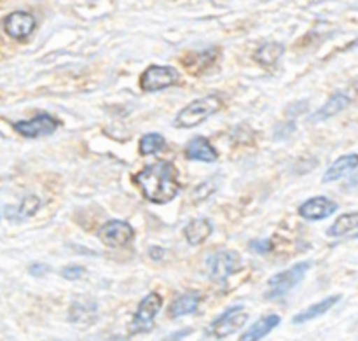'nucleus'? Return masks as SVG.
<instances>
[{"label":"nucleus","mask_w":358,"mask_h":341,"mask_svg":"<svg viewBox=\"0 0 358 341\" xmlns=\"http://www.w3.org/2000/svg\"><path fill=\"white\" fill-rule=\"evenodd\" d=\"M199 303H201V294L199 293H185L178 296L177 300L171 303L170 307V317L171 319H180L185 315L196 314Z\"/></svg>","instance_id":"14"},{"label":"nucleus","mask_w":358,"mask_h":341,"mask_svg":"<svg viewBox=\"0 0 358 341\" xmlns=\"http://www.w3.org/2000/svg\"><path fill=\"white\" fill-rule=\"evenodd\" d=\"M3 28H6L9 37L21 41V39H27L34 32L35 18L30 13H24V11H16V13L9 14L6 18Z\"/></svg>","instance_id":"10"},{"label":"nucleus","mask_w":358,"mask_h":341,"mask_svg":"<svg viewBox=\"0 0 358 341\" xmlns=\"http://www.w3.org/2000/svg\"><path fill=\"white\" fill-rule=\"evenodd\" d=\"M59 123L49 114H38L28 121L14 123V130L27 139H38V137L51 135L56 132Z\"/></svg>","instance_id":"8"},{"label":"nucleus","mask_w":358,"mask_h":341,"mask_svg":"<svg viewBox=\"0 0 358 341\" xmlns=\"http://www.w3.org/2000/svg\"><path fill=\"white\" fill-rule=\"evenodd\" d=\"M96 307L93 303H73L70 308V321L72 322H87L94 317Z\"/></svg>","instance_id":"23"},{"label":"nucleus","mask_w":358,"mask_h":341,"mask_svg":"<svg viewBox=\"0 0 358 341\" xmlns=\"http://www.w3.org/2000/svg\"><path fill=\"white\" fill-rule=\"evenodd\" d=\"M189 333H191V329H182V331L175 333V335H171L170 338H168V340H164V341H178V340H180V338H184V336H187Z\"/></svg>","instance_id":"29"},{"label":"nucleus","mask_w":358,"mask_h":341,"mask_svg":"<svg viewBox=\"0 0 358 341\" xmlns=\"http://www.w3.org/2000/svg\"><path fill=\"white\" fill-rule=\"evenodd\" d=\"M250 251L255 252V254H268V252L273 251V247H275V244H273L271 240H254L250 242Z\"/></svg>","instance_id":"26"},{"label":"nucleus","mask_w":358,"mask_h":341,"mask_svg":"<svg viewBox=\"0 0 358 341\" xmlns=\"http://www.w3.org/2000/svg\"><path fill=\"white\" fill-rule=\"evenodd\" d=\"M161 308H163V298L157 293L147 294L138 303V308H136L135 317H133L131 333L138 335V333L150 331Z\"/></svg>","instance_id":"5"},{"label":"nucleus","mask_w":358,"mask_h":341,"mask_svg":"<svg viewBox=\"0 0 358 341\" xmlns=\"http://www.w3.org/2000/svg\"><path fill=\"white\" fill-rule=\"evenodd\" d=\"M241 266V259L236 252L220 251L217 254H212L206 259V270L208 277L213 282L224 284L233 273H236Z\"/></svg>","instance_id":"4"},{"label":"nucleus","mask_w":358,"mask_h":341,"mask_svg":"<svg viewBox=\"0 0 358 341\" xmlns=\"http://www.w3.org/2000/svg\"><path fill=\"white\" fill-rule=\"evenodd\" d=\"M178 72L173 67H157L152 65L143 72L140 79V86L143 91H161L164 88H170L177 84Z\"/></svg>","instance_id":"7"},{"label":"nucleus","mask_w":358,"mask_h":341,"mask_svg":"<svg viewBox=\"0 0 358 341\" xmlns=\"http://www.w3.org/2000/svg\"><path fill=\"white\" fill-rule=\"evenodd\" d=\"M220 105H222V100L217 95H208V97L198 98V100H194L192 104H189L187 107L178 112L173 125L177 128H194V126H199L201 123H205L210 116L215 114L220 109Z\"/></svg>","instance_id":"2"},{"label":"nucleus","mask_w":358,"mask_h":341,"mask_svg":"<svg viewBox=\"0 0 358 341\" xmlns=\"http://www.w3.org/2000/svg\"><path fill=\"white\" fill-rule=\"evenodd\" d=\"M196 56H198V62H184V65L187 67L191 72L201 74L203 70H206L210 65H213V62H215L217 58V49H208L206 53L203 51Z\"/></svg>","instance_id":"22"},{"label":"nucleus","mask_w":358,"mask_h":341,"mask_svg":"<svg viewBox=\"0 0 358 341\" xmlns=\"http://www.w3.org/2000/svg\"><path fill=\"white\" fill-rule=\"evenodd\" d=\"M338 210V203L332 202V200L325 198V196H317V198H311L308 202H304L299 207L301 217L308 221H322L327 219L329 216Z\"/></svg>","instance_id":"11"},{"label":"nucleus","mask_w":358,"mask_h":341,"mask_svg":"<svg viewBox=\"0 0 358 341\" xmlns=\"http://www.w3.org/2000/svg\"><path fill=\"white\" fill-rule=\"evenodd\" d=\"M283 55V46L278 44V42H268V44L261 46L255 53V60H257L261 65L271 67L282 58Z\"/></svg>","instance_id":"18"},{"label":"nucleus","mask_w":358,"mask_h":341,"mask_svg":"<svg viewBox=\"0 0 358 341\" xmlns=\"http://www.w3.org/2000/svg\"><path fill=\"white\" fill-rule=\"evenodd\" d=\"M247 321H248L247 310H245L241 305H238V307H233L229 308V310L224 312L219 319H215V321L212 322V326H210L208 333L219 340L227 338V336L240 331V329L247 324Z\"/></svg>","instance_id":"6"},{"label":"nucleus","mask_w":358,"mask_h":341,"mask_svg":"<svg viewBox=\"0 0 358 341\" xmlns=\"http://www.w3.org/2000/svg\"><path fill=\"white\" fill-rule=\"evenodd\" d=\"M358 224V216L355 212L346 214V216H341L329 230V235L331 237H346V235H353L357 231Z\"/></svg>","instance_id":"20"},{"label":"nucleus","mask_w":358,"mask_h":341,"mask_svg":"<svg viewBox=\"0 0 358 341\" xmlns=\"http://www.w3.org/2000/svg\"><path fill=\"white\" fill-rule=\"evenodd\" d=\"M135 184L152 203H170L180 191L177 168L170 161H157L135 175Z\"/></svg>","instance_id":"1"},{"label":"nucleus","mask_w":358,"mask_h":341,"mask_svg":"<svg viewBox=\"0 0 358 341\" xmlns=\"http://www.w3.org/2000/svg\"><path fill=\"white\" fill-rule=\"evenodd\" d=\"M280 322H282L280 315H275V314L264 315V317H261L259 321H255L254 324H252L250 328L241 335L240 341H261L262 338H266V336H268L269 333L280 324Z\"/></svg>","instance_id":"12"},{"label":"nucleus","mask_w":358,"mask_h":341,"mask_svg":"<svg viewBox=\"0 0 358 341\" xmlns=\"http://www.w3.org/2000/svg\"><path fill=\"white\" fill-rule=\"evenodd\" d=\"M358 167V158L357 154H350V156H343L339 160H336L334 163L329 167V170L325 172L324 182H334L343 179L345 175L352 174L353 170H357Z\"/></svg>","instance_id":"15"},{"label":"nucleus","mask_w":358,"mask_h":341,"mask_svg":"<svg viewBox=\"0 0 358 341\" xmlns=\"http://www.w3.org/2000/svg\"><path fill=\"white\" fill-rule=\"evenodd\" d=\"M166 146V140L159 133H147L140 139V153L143 156H150V154H157L159 151L164 149Z\"/></svg>","instance_id":"21"},{"label":"nucleus","mask_w":358,"mask_h":341,"mask_svg":"<svg viewBox=\"0 0 358 341\" xmlns=\"http://www.w3.org/2000/svg\"><path fill=\"white\" fill-rule=\"evenodd\" d=\"M41 209V200L37 196H27L17 207V216L20 217H31L37 210Z\"/></svg>","instance_id":"25"},{"label":"nucleus","mask_w":358,"mask_h":341,"mask_svg":"<svg viewBox=\"0 0 358 341\" xmlns=\"http://www.w3.org/2000/svg\"><path fill=\"white\" fill-rule=\"evenodd\" d=\"M28 272H30V275L34 277H42L49 272V268L45 265H31L30 268H28Z\"/></svg>","instance_id":"28"},{"label":"nucleus","mask_w":358,"mask_h":341,"mask_svg":"<svg viewBox=\"0 0 358 341\" xmlns=\"http://www.w3.org/2000/svg\"><path fill=\"white\" fill-rule=\"evenodd\" d=\"M311 263L303 261L294 265L292 268L285 270L282 273H276L275 277H271L268 282V291H266V300H280V298L287 296L301 280L304 279V275L310 270Z\"/></svg>","instance_id":"3"},{"label":"nucleus","mask_w":358,"mask_h":341,"mask_svg":"<svg viewBox=\"0 0 358 341\" xmlns=\"http://www.w3.org/2000/svg\"><path fill=\"white\" fill-rule=\"evenodd\" d=\"M185 156L189 160L194 161H206V163H213L219 158V153L215 151V147L210 144L208 139L205 137H196L189 142L187 149H185Z\"/></svg>","instance_id":"13"},{"label":"nucleus","mask_w":358,"mask_h":341,"mask_svg":"<svg viewBox=\"0 0 358 341\" xmlns=\"http://www.w3.org/2000/svg\"><path fill=\"white\" fill-rule=\"evenodd\" d=\"M213 226L208 219H194L185 226L184 235L185 240L191 245H199L205 240H208V237L212 235Z\"/></svg>","instance_id":"17"},{"label":"nucleus","mask_w":358,"mask_h":341,"mask_svg":"<svg viewBox=\"0 0 358 341\" xmlns=\"http://www.w3.org/2000/svg\"><path fill=\"white\" fill-rule=\"evenodd\" d=\"M135 237V230L124 221H108L100 230V240L108 247H121L129 244Z\"/></svg>","instance_id":"9"},{"label":"nucleus","mask_w":358,"mask_h":341,"mask_svg":"<svg viewBox=\"0 0 358 341\" xmlns=\"http://www.w3.org/2000/svg\"><path fill=\"white\" fill-rule=\"evenodd\" d=\"M219 181H220L219 177H213V179H210V181H206V182H203V184H199L198 188H196L194 191H192V195H191L192 202H196V203L203 202V200L208 198L210 195H213V193L217 191V186H219Z\"/></svg>","instance_id":"24"},{"label":"nucleus","mask_w":358,"mask_h":341,"mask_svg":"<svg viewBox=\"0 0 358 341\" xmlns=\"http://www.w3.org/2000/svg\"><path fill=\"white\" fill-rule=\"evenodd\" d=\"M84 275V268L79 265H70V266H65L62 272V277L66 280H79L80 277Z\"/></svg>","instance_id":"27"},{"label":"nucleus","mask_w":358,"mask_h":341,"mask_svg":"<svg viewBox=\"0 0 358 341\" xmlns=\"http://www.w3.org/2000/svg\"><path fill=\"white\" fill-rule=\"evenodd\" d=\"M163 256H164L163 249H157V247L150 249V258H152L154 261H159V259H163Z\"/></svg>","instance_id":"30"},{"label":"nucleus","mask_w":358,"mask_h":341,"mask_svg":"<svg viewBox=\"0 0 358 341\" xmlns=\"http://www.w3.org/2000/svg\"><path fill=\"white\" fill-rule=\"evenodd\" d=\"M339 300H341V296H331V298H325V300L318 301V303L311 305L310 308H306V310L301 312V314H297L296 317H294V324H306V322H310V321H313V319L320 317V315L327 314L332 307H336V305L339 303Z\"/></svg>","instance_id":"16"},{"label":"nucleus","mask_w":358,"mask_h":341,"mask_svg":"<svg viewBox=\"0 0 358 341\" xmlns=\"http://www.w3.org/2000/svg\"><path fill=\"white\" fill-rule=\"evenodd\" d=\"M348 104H350V98L346 97V95H343V93L334 95V97H332L331 100H329L327 104H325L324 107H322L320 111L315 114L313 121H322V119L332 118V116L339 114V112H341Z\"/></svg>","instance_id":"19"}]
</instances>
